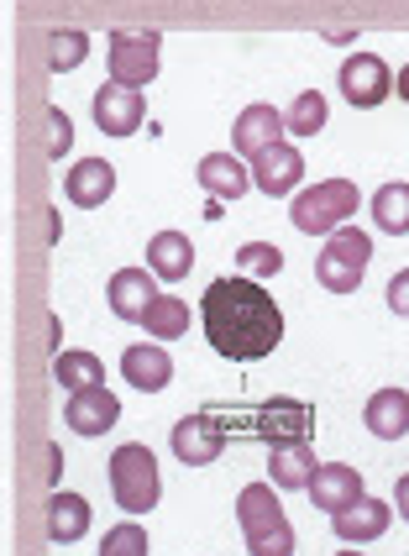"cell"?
I'll list each match as a JSON object with an SVG mask.
<instances>
[{
  "instance_id": "cell-1",
  "label": "cell",
  "mask_w": 409,
  "mask_h": 556,
  "mask_svg": "<svg viewBox=\"0 0 409 556\" xmlns=\"http://www.w3.org/2000/svg\"><path fill=\"white\" fill-rule=\"evenodd\" d=\"M200 315L205 341L226 363H263L283 341V309L257 278H210Z\"/></svg>"
},
{
  "instance_id": "cell-2",
  "label": "cell",
  "mask_w": 409,
  "mask_h": 556,
  "mask_svg": "<svg viewBox=\"0 0 409 556\" xmlns=\"http://www.w3.org/2000/svg\"><path fill=\"white\" fill-rule=\"evenodd\" d=\"M237 520H242V541L252 556H294V526L283 515L273 483H247L237 494Z\"/></svg>"
},
{
  "instance_id": "cell-3",
  "label": "cell",
  "mask_w": 409,
  "mask_h": 556,
  "mask_svg": "<svg viewBox=\"0 0 409 556\" xmlns=\"http://www.w3.org/2000/svg\"><path fill=\"white\" fill-rule=\"evenodd\" d=\"M105 478H111V494H116V504H122L126 515H148V509H157V498H163L153 446H137V441L116 446L111 463H105Z\"/></svg>"
},
{
  "instance_id": "cell-4",
  "label": "cell",
  "mask_w": 409,
  "mask_h": 556,
  "mask_svg": "<svg viewBox=\"0 0 409 556\" xmlns=\"http://www.w3.org/2000/svg\"><path fill=\"white\" fill-rule=\"evenodd\" d=\"M357 205H362V194H357L352 179H320V185L294 194L289 216H294V226H299L305 237H331V231H342L346 216H352Z\"/></svg>"
},
{
  "instance_id": "cell-5",
  "label": "cell",
  "mask_w": 409,
  "mask_h": 556,
  "mask_svg": "<svg viewBox=\"0 0 409 556\" xmlns=\"http://www.w3.org/2000/svg\"><path fill=\"white\" fill-rule=\"evenodd\" d=\"M368 263H373V237L357 231V226H342V231H331V242L315 257V278H320V289H331V294H352V289L362 283V268H368Z\"/></svg>"
},
{
  "instance_id": "cell-6",
  "label": "cell",
  "mask_w": 409,
  "mask_h": 556,
  "mask_svg": "<svg viewBox=\"0 0 409 556\" xmlns=\"http://www.w3.org/2000/svg\"><path fill=\"white\" fill-rule=\"evenodd\" d=\"M231 431H247V435H263L268 446H310V431H315V409L305 400H268L257 415L247 420H231Z\"/></svg>"
},
{
  "instance_id": "cell-7",
  "label": "cell",
  "mask_w": 409,
  "mask_h": 556,
  "mask_svg": "<svg viewBox=\"0 0 409 556\" xmlns=\"http://www.w3.org/2000/svg\"><path fill=\"white\" fill-rule=\"evenodd\" d=\"M226 441H231L226 415H220V409H200V415H184V420L174 426V457L184 467H205L226 452Z\"/></svg>"
},
{
  "instance_id": "cell-8",
  "label": "cell",
  "mask_w": 409,
  "mask_h": 556,
  "mask_svg": "<svg viewBox=\"0 0 409 556\" xmlns=\"http://www.w3.org/2000/svg\"><path fill=\"white\" fill-rule=\"evenodd\" d=\"M105 53H111V79H122L131 90H142V85H153L157 79V31H111V42H105Z\"/></svg>"
},
{
  "instance_id": "cell-9",
  "label": "cell",
  "mask_w": 409,
  "mask_h": 556,
  "mask_svg": "<svg viewBox=\"0 0 409 556\" xmlns=\"http://www.w3.org/2000/svg\"><path fill=\"white\" fill-rule=\"evenodd\" d=\"M90 111H94V126H100L105 137H131V131L148 126V100H142V90H131L122 79H105V85L94 90Z\"/></svg>"
},
{
  "instance_id": "cell-10",
  "label": "cell",
  "mask_w": 409,
  "mask_h": 556,
  "mask_svg": "<svg viewBox=\"0 0 409 556\" xmlns=\"http://www.w3.org/2000/svg\"><path fill=\"white\" fill-rule=\"evenodd\" d=\"M394 94V74L378 53H352L342 63V100L357 105V111H378L383 100Z\"/></svg>"
},
{
  "instance_id": "cell-11",
  "label": "cell",
  "mask_w": 409,
  "mask_h": 556,
  "mask_svg": "<svg viewBox=\"0 0 409 556\" xmlns=\"http://www.w3.org/2000/svg\"><path fill=\"white\" fill-rule=\"evenodd\" d=\"M299 179H305V153L289 148V142H273V148H263L252 157V185L263 194H273V200L299 194Z\"/></svg>"
},
{
  "instance_id": "cell-12",
  "label": "cell",
  "mask_w": 409,
  "mask_h": 556,
  "mask_svg": "<svg viewBox=\"0 0 409 556\" xmlns=\"http://www.w3.org/2000/svg\"><path fill=\"white\" fill-rule=\"evenodd\" d=\"M153 300H157L153 268H116L105 278V305L116 309L122 320H131V326H142V315L153 309Z\"/></svg>"
},
{
  "instance_id": "cell-13",
  "label": "cell",
  "mask_w": 409,
  "mask_h": 556,
  "mask_svg": "<svg viewBox=\"0 0 409 556\" xmlns=\"http://www.w3.org/2000/svg\"><path fill=\"white\" fill-rule=\"evenodd\" d=\"M63 420L79 435H105L122 420V400H116L105 383H100V389H79V394H68V404H63Z\"/></svg>"
},
{
  "instance_id": "cell-14",
  "label": "cell",
  "mask_w": 409,
  "mask_h": 556,
  "mask_svg": "<svg viewBox=\"0 0 409 556\" xmlns=\"http://www.w3.org/2000/svg\"><path fill=\"white\" fill-rule=\"evenodd\" d=\"M122 378L142 394H157V389L174 383V357L163 352V341H137L122 352Z\"/></svg>"
},
{
  "instance_id": "cell-15",
  "label": "cell",
  "mask_w": 409,
  "mask_h": 556,
  "mask_svg": "<svg viewBox=\"0 0 409 556\" xmlns=\"http://www.w3.org/2000/svg\"><path fill=\"white\" fill-rule=\"evenodd\" d=\"M63 194H68V205L94 211V205H105V200L116 194V168H111L105 157H79V163L63 174Z\"/></svg>"
},
{
  "instance_id": "cell-16",
  "label": "cell",
  "mask_w": 409,
  "mask_h": 556,
  "mask_svg": "<svg viewBox=\"0 0 409 556\" xmlns=\"http://www.w3.org/2000/svg\"><path fill=\"white\" fill-rule=\"evenodd\" d=\"M310 504L315 509H325V515H342V509H352L357 498H362V472L346 463H331V467H315L310 478Z\"/></svg>"
},
{
  "instance_id": "cell-17",
  "label": "cell",
  "mask_w": 409,
  "mask_h": 556,
  "mask_svg": "<svg viewBox=\"0 0 409 556\" xmlns=\"http://www.w3.org/2000/svg\"><path fill=\"white\" fill-rule=\"evenodd\" d=\"M273 142H283V111H273V105H247L231 122V153L257 157L263 148H273Z\"/></svg>"
},
{
  "instance_id": "cell-18",
  "label": "cell",
  "mask_w": 409,
  "mask_h": 556,
  "mask_svg": "<svg viewBox=\"0 0 409 556\" xmlns=\"http://www.w3.org/2000/svg\"><path fill=\"white\" fill-rule=\"evenodd\" d=\"M362 426H368L378 441L409 435V394L405 389H378L373 400L362 404Z\"/></svg>"
},
{
  "instance_id": "cell-19",
  "label": "cell",
  "mask_w": 409,
  "mask_h": 556,
  "mask_svg": "<svg viewBox=\"0 0 409 556\" xmlns=\"http://www.w3.org/2000/svg\"><path fill=\"white\" fill-rule=\"evenodd\" d=\"M331 530L342 535L346 546H357V541H378L383 530H388V504H378V498H357L352 509H342V515H331Z\"/></svg>"
},
{
  "instance_id": "cell-20",
  "label": "cell",
  "mask_w": 409,
  "mask_h": 556,
  "mask_svg": "<svg viewBox=\"0 0 409 556\" xmlns=\"http://www.w3.org/2000/svg\"><path fill=\"white\" fill-rule=\"evenodd\" d=\"M200 189L220 200H242L247 194V163L237 153H205L200 157Z\"/></svg>"
},
{
  "instance_id": "cell-21",
  "label": "cell",
  "mask_w": 409,
  "mask_h": 556,
  "mask_svg": "<svg viewBox=\"0 0 409 556\" xmlns=\"http://www.w3.org/2000/svg\"><path fill=\"white\" fill-rule=\"evenodd\" d=\"M85 530H90V498L85 494L48 498V541H53V546H74Z\"/></svg>"
},
{
  "instance_id": "cell-22",
  "label": "cell",
  "mask_w": 409,
  "mask_h": 556,
  "mask_svg": "<svg viewBox=\"0 0 409 556\" xmlns=\"http://www.w3.org/2000/svg\"><path fill=\"white\" fill-rule=\"evenodd\" d=\"M148 268H153L157 278H189V268H194V248H189L184 231H157L153 242H148Z\"/></svg>"
},
{
  "instance_id": "cell-23",
  "label": "cell",
  "mask_w": 409,
  "mask_h": 556,
  "mask_svg": "<svg viewBox=\"0 0 409 556\" xmlns=\"http://www.w3.org/2000/svg\"><path fill=\"white\" fill-rule=\"evenodd\" d=\"M315 457L310 446H273L268 452V478H273V489H310L315 478Z\"/></svg>"
},
{
  "instance_id": "cell-24",
  "label": "cell",
  "mask_w": 409,
  "mask_h": 556,
  "mask_svg": "<svg viewBox=\"0 0 409 556\" xmlns=\"http://www.w3.org/2000/svg\"><path fill=\"white\" fill-rule=\"evenodd\" d=\"M53 378H59L68 394H79V389H100L105 383V363L94 357V352H59V363H53Z\"/></svg>"
},
{
  "instance_id": "cell-25",
  "label": "cell",
  "mask_w": 409,
  "mask_h": 556,
  "mask_svg": "<svg viewBox=\"0 0 409 556\" xmlns=\"http://www.w3.org/2000/svg\"><path fill=\"white\" fill-rule=\"evenodd\" d=\"M373 226L383 237H405L409 231V185H383L373 194Z\"/></svg>"
},
{
  "instance_id": "cell-26",
  "label": "cell",
  "mask_w": 409,
  "mask_h": 556,
  "mask_svg": "<svg viewBox=\"0 0 409 556\" xmlns=\"http://www.w3.org/2000/svg\"><path fill=\"white\" fill-rule=\"evenodd\" d=\"M85 59H90V31L53 27V37H48V68H53V74H68V68H79Z\"/></svg>"
},
{
  "instance_id": "cell-27",
  "label": "cell",
  "mask_w": 409,
  "mask_h": 556,
  "mask_svg": "<svg viewBox=\"0 0 409 556\" xmlns=\"http://www.w3.org/2000/svg\"><path fill=\"white\" fill-rule=\"evenodd\" d=\"M142 326H148L157 341H179L189 331V305L184 300H174V294H157L153 309L142 315Z\"/></svg>"
},
{
  "instance_id": "cell-28",
  "label": "cell",
  "mask_w": 409,
  "mask_h": 556,
  "mask_svg": "<svg viewBox=\"0 0 409 556\" xmlns=\"http://www.w3.org/2000/svg\"><path fill=\"white\" fill-rule=\"evenodd\" d=\"M325 94L320 90H305L294 105H289V116H283V126L294 131V137H315V131H325Z\"/></svg>"
},
{
  "instance_id": "cell-29",
  "label": "cell",
  "mask_w": 409,
  "mask_h": 556,
  "mask_svg": "<svg viewBox=\"0 0 409 556\" xmlns=\"http://www.w3.org/2000/svg\"><path fill=\"white\" fill-rule=\"evenodd\" d=\"M237 268L247 278H273L283 268V252L273 248V242H242V248H237Z\"/></svg>"
},
{
  "instance_id": "cell-30",
  "label": "cell",
  "mask_w": 409,
  "mask_h": 556,
  "mask_svg": "<svg viewBox=\"0 0 409 556\" xmlns=\"http://www.w3.org/2000/svg\"><path fill=\"white\" fill-rule=\"evenodd\" d=\"M100 556H148V530L137 526V520H122L116 530H105Z\"/></svg>"
},
{
  "instance_id": "cell-31",
  "label": "cell",
  "mask_w": 409,
  "mask_h": 556,
  "mask_svg": "<svg viewBox=\"0 0 409 556\" xmlns=\"http://www.w3.org/2000/svg\"><path fill=\"white\" fill-rule=\"evenodd\" d=\"M63 153H74V122H68V111L48 105V157H63Z\"/></svg>"
},
{
  "instance_id": "cell-32",
  "label": "cell",
  "mask_w": 409,
  "mask_h": 556,
  "mask_svg": "<svg viewBox=\"0 0 409 556\" xmlns=\"http://www.w3.org/2000/svg\"><path fill=\"white\" fill-rule=\"evenodd\" d=\"M388 309L409 320V268H399V274L388 278Z\"/></svg>"
},
{
  "instance_id": "cell-33",
  "label": "cell",
  "mask_w": 409,
  "mask_h": 556,
  "mask_svg": "<svg viewBox=\"0 0 409 556\" xmlns=\"http://www.w3.org/2000/svg\"><path fill=\"white\" fill-rule=\"evenodd\" d=\"M320 37H325V42H352V37H357V27H325Z\"/></svg>"
},
{
  "instance_id": "cell-34",
  "label": "cell",
  "mask_w": 409,
  "mask_h": 556,
  "mask_svg": "<svg viewBox=\"0 0 409 556\" xmlns=\"http://www.w3.org/2000/svg\"><path fill=\"white\" fill-rule=\"evenodd\" d=\"M394 498H399V515H405V520H409V472H405V478H399V494H394Z\"/></svg>"
},
{
  "instance_id": "cell-35",
  "label": "cell",
  "mask_w": 409,
  "mask_h": 556,
  "mask_svg": "<svg viewBox=\"0 0 409 556\" xmlns=\"http://www.w3.org/2000/svg\"><path fill=\"white\" fill-rule=\"evenodd\" d=\"M394 90H399V94L409 100V63H405V74H399V85H394Z\"/></svg>"
},
{
  "instance_id": "cell-36",
  "label": "cell",
  "mask_w": 409,
  "mask_h": 556,
  "mask_svg": "<svg viewBox=\"0 0 409 556\" xmlns=\"http://www.w3.org/2000/svg\"><path fill=\"white\" fill-rule=\"evenodd\" d=\"M336 556H362V552H336Z\"/></svg>"
}]
</instances>
